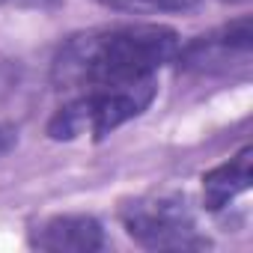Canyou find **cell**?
Wrapping results in <instances>:
<instances>
[{"label":"cell","mask_w":253,"mask_h":253,"mask_svg":"<svg viewBox=\"0 0 253 253\" xmlns=\"http://www.w3.org/2000/svg\"><path fill=\"white\" fill-rule=\"evenodd\" d=\"M179 33L164 24H116L69 36L54 63L51 81L66 92L98 86H122L152 78L164 63H173Z\"/></svg>","instance_id":"cell-1"},{"label":"cell","mask_w":253,"mask_h":253,"mask_svg":"<svg viewBox=\"0 0 253 253\" xmlns=\"http://www.w3.org/2000/svg\"><path fill=\"white\" fill-rule=\"evenodd\" d=\"M155 95H158L155 75L134 81V84H122V86L86 89L51 116L48 137L51 140H78V137L89 134V137L101 140L110 131H116L119 125L140 116L155 101Z\"/></svg>","instance_id":"cell-2"},{"label":"cell","mask_w":253,"mask_h":253,"mask_svg":"<svg viewBox=\"0 0 253 253\" xmlns=\"http://www.w3.org/2000/svg\"><path fill=\"white\" fill-rule=\"evenodd\" d=\"M119 220L125 232L149 250H191L209 244L197 232L185 197L176 194H152L128 200L119 209Z\"/></svg>","instance_id":"cell-3"},{"label":"cell","mask_w":253,"mask_h":253,"mask_svg":"<svg viewBox=\"0 0 253 253\" xmlns=\"http://www.w3.org/2000/svg\"><path fill=\"white\" fill-rule=\"evenodd\" d=\"M250 45H253L250 18H238L232 24H223L188 42L185 48L179 45L176 60L185 72H194V75H223L232 66H247Z\"/></svg>","instance_id":"cell-4"},{"label":"cell","mask_w":253,"mask_h":253,"mask_svg":"<svg viewBox=\"0 0 253 253\" xmlns=\"http://www.w3.org/2000/svg\"><path fill=\"white\" fill-rule=\"evenodd\" d=\"M30 244L48 253H92L104 247V229L92 214H57L30 232Z\"/></svg>","instance_id":"cell-5"},{"label":"cell","mask_w":253,"mask_h":253,"mask_svg":"<svg viewBox=\"0 0 253 253\" xmlns=\"http://www.w3.org/2000/svg\"><path fill=\"white\" fill-rule=\"evenodd\" d=\"M250 155H253V149L244 146L235 158H229L226 164H220L203 176V203L209 211H220L241 191L250 188Z\"/></svg>","instance_id":"cell-6"},{"label":"cell","mask_w":253,"mask_h":253,"mask_svg":"<svg viewBox=\"0 0 253 253\" xmlns=\"http://www.w3.org/2000/svg\"><path fill=\"white\" fill-rule=\"evenodd\" d=\"M101 3L125 12H188L197 9L200 0H101Z\"/></svg>","instance_id":"cell-7"},{"label":"cell","mask_w":253,"mask_h":253,"mask_svg":"<svg viewBox=\"0 0 253 253\" xmlns=\"http://www.w3.org/2000/svg\"><path fill=\"white\" fill-rule=\"evenodd\" d=\"M18 143V131L12 128V125H6V122H0V155H6L12 146Z\"/></svg>","instance_id":"cell-8"},{"label":"cell","mask_w":253,"mask_h":253,"mask_svg":"<svg viewBox=\"0 0 253 253\" xmlns=\"http://www.w3.org/2000/svg\"><path fill=\"white\" fill-rule=\"evenodd\" d=\"M0 3H9V6H24V3H42V0H0Z\"/></svg>","instance_id":"cell-9"},{"label":"cell","mask_w":253,"mask_h":253,"mask_svg":"<svg viewBox=\"0 0 253 253\" xmlns=\"http://www.w3.org/2000/svg\"><path fill=\"white\" fill-rule=\"evenodd\" d=\"M226 3H241V0H226Z\"/></svg>","instance_id":"cell-10"}]
</instances>
